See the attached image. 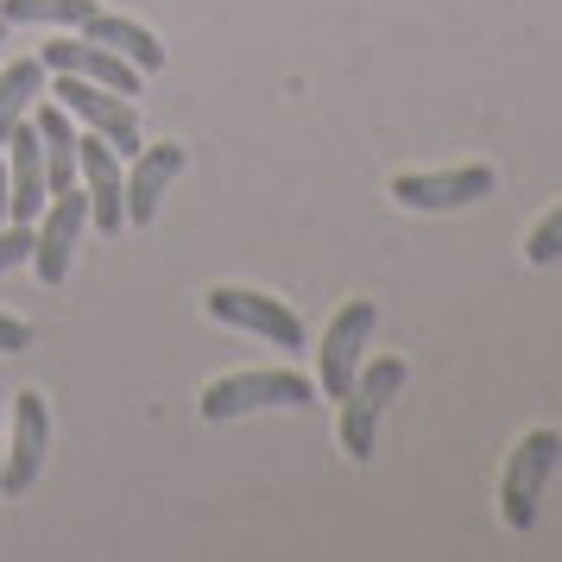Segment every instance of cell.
Instances as JSON below:
<instances>
[{
	"mask_svg": "<svg viewBox=\"0 0 562 562\" xmlns=\"http://www.w3.org/2000/svg\"><path fill=\"white\" fill-rule=\"evenodd\" d=\"M203 310L215 323H228V329H247V335H266L272 348H304V323H297V310L279 304V297H266V291H247V284H215L203 297Z\"/></svg>",
	"mask_w": 562,
	"mask_h": 562,
	"instance_id": "cell-6",
	"label": "cell"
},
{
	"mask_svg": "<svg viewBox=\"0 0 562 562\" xmlns=\"http://www.w3.org/2000/svg\"><path fill=\"white\" fill-rule=\"evenodd\" d=\"M405 392V360L398 355H380V360H360L355 385H348V398H341V449L355 461L373 456V436H380V417L385 405Z\"/></svg>",
	"mask_w": 562,
	"mask_h": 562,
	"instance_id": "cell-2",
	"label": "cell"
},
{
	"mask_svg": "<svg viewBox=\"0 0 562 562\" xmlns=\"http://www.w3.org/2000/svg\"><path fill=\"white\" fill-rule=\"evenodd\" d=\"M493 165H456V171H405V178H392V203L398 209H424V215H436V209H468L481 203V196H493Z\"/></svg>",
	"mask_w": 562,
	"mask_h": 562,
	"instance_id": "cell-11",
	"label": "cell"
},
{
	"mask_svg": "<svg viewBox=\"0 0 562 562\" xmlns=\"http://www.w3.org/2000/svg\"><path fill=\"white\" fill-rule=\"evenodd\" d=\"M32 348V323L20 316H0V355H26Z\"/></svg>",
	"mask_w": 562,
	"mask_h": 562,
	"instance_id": "cell-19",
	"label": "cell"
},
{
	"mask_svg": "<svg viewBox=\"0 0 562 562\" xmlns=\"http://www.w3.org/2000/svg\"><path fill=\"white\" fill-rule=\"evenodd\" d=\"M77 178H82V190H89V222L102 234L127 228V171H121V153H114L95 127L77 139Z\"/></svg>",
	"mask_w": 562,
	"mask_h": 562,
	"instance_id": "cell-10",
	"label": "cell"
},
{
	"mask_svg": "<svg viewBox=\"0 0 562 562\" xmlns=\"http://www.w3.org/2000/svg\"><path fill=\"white\" fill-rule=\"evenodd\" d=\"M272 405H316V380L284 373V367H259V373H228L203 392V424H234L247 411H272Z\"/></svg>",
	"mask_w": 562,
	"mask_h": 562,
	"instance_id": "cell-1",
	"label": "cell"
},
{
	"mask_svg": "<svg viewBox=\"0 0 562 562\" xmlns=\"http://www.w3.org/2000/svg\"><path fill=\"white\" fill-rule=\"evenodd\" d=\"M45 89H52L45 57H20V64H7V70H0V139H7L32 108L45 102Z\"/></svg>",
	"mask_w": 562,
	"mask_h": 562,
	"instance_id": "cell-15",
	"label": "cell"
},
{
	"mask_svg": "<svg viewBox=\"0 0 562 562\" xmlns=\"http://www.w3.org/2000/svg\"><path fill=\"white\" fill-rule=\"evenodd\" d=\"M82 38H95V45H108L114 57H127L139 77H158V70H165V45H158V32H146L139 20H121V13H102V7H95V13L82 20Z\"/></svg>",
	"mask_w": 562,
	"mask_h": 562,
	"instance_id": "cell-14",
	"label": "cell"
},
{
	"mask_svg": "<svg viewBox=\"0 0 562 562\" xmlns=\"http://www.w3.org/2000/svg\"><path fill=\"white\" fill-rule=\"evenodd\" d=\"M562 461V436L557 430H525L518 436V449L506 456V481H499V518H506L512 531H531L537 525V499H543V486L557 474Z\"/></svg>",
	"mask_w": 562,
	"mask_h": 562,
	"instance_id": "cell-3",
	"label": "cell"
},
{
	"mask_svg": "<svg viewBox=\"0 0 562 562\" xmlns=\"http://www.w3.org/2000/svg\"><path fill=\"white\" fill-rule=\"evenodd\" d=\"M52 95H57V108H70L77 121H89L121 158H133L139 146H146L139 114H133L127 95H114V89H102V82H82V77H52Z\"/></svg>",
	"mask_w": 562,
	"mask_h": 562,
	"instance_id": "cell-7",
	"label": "cell"
},
{
	"mask_svg": "<svg viewBox=\"0 0 562 562\" xmlns=\"http://www.w3.org/2000/svg\"><path fill=\"white\" fill-rule=\"evenodd\" d=\"M45 461H52V411L38 392H20L13 398V442L0 456V493L20 499L32 486L45 481Z\"/></svg>",
	"mask_w": 562,
	"mask_h": 562,
	"instance_id": "cell-5",
	"label": "cell"
},
{
	"mask_svg": "<svg viewBox=\"0 0 562 562\" xmlns=\"http://www.w3.org/2000/svg\"><path fill=\"white\" fill-rule=\"evenodd\" d=\"M525 259H531V266H557V259H562V203L550 209L531 234H525Z\"/></svg>",
	"mask_w": 562,
	"mask_h": 562,
	"instance_id": "cell-17",
	"label": "cell"
},
{
	"mask_svg": "<svg viewBox=\"0 0 562 562\" xmlns=\"http://www.w3.org/2000/svg\"><path fill=\"white\" fill-rule=\"evenodd\" d=\"M20 259H32V228L26 222H7V228H0V272L20 266Z\"/></svg>",
	"mask_w": 562,
	"mask_h": 562,
	"instance_id": "cell-18",
	"label": "cell"
},
{
	"mask_svg": "<svg viewBox=\"0 0 562 562\" xmlns=\"http://www.w3.org/2000/svg\"><path fill=\"white\" fill-rule=\"evenodd\" d=\"M0 158H7V222H38L45 203H52V178H45V146H38V127L32 114L0 139Z\"/></svg>",
	"mask_w": 562,
	"mask_h": 562,
	"instance_id": "cell-9",
	"label": "cell"
},
{
	"mask_svg": "<svg viewBox=\"0 0 562 562\" xmlns=\"http://www.w3.org/2000/svg\"><path fill=\"white\" fill-rule=\"evenodd\" d=\"M0 222H7V158H0Z\"/></svg>",
	"mask_w": 562,
	"mask_h": 562,
	"instance_id": "cell-20",
	"label": "cell"
},
{
	"mask_svg": "<svg viewBox=\"0 0 562 562\" xmlns=\"http://www.w3.org/2000/svg\"><path fill=\"white\" fill-rule=\"evenodd\" d=\"M82 228H89V190H57L52 203H45V215L32 222V272L45 284H64V272H70V259H77V240Z\"/></svg>",
	"mask_w": 562,
	"mask_h": 562,
	"instance_id": "cell-8",
	"label": "cell"
},
{
	"mask_svg": "<svg viewBox=\"0 0 562 562\" xmlns=\"http://www.w3.org/2000/svg\"><path fill=\"white\" fill-rule=\"evenodd\" d=\"M45 70L52 77H82V82H102V89H114V95H139V70H133L127 57H114L108 45H95V38H52L45 45Z\"/></svg>",
	"mask_w": 562,
	"mask_h": 562,
	"instance_id": "cell-13",
	"label": "cell"
},
{
	"mask_svg": "<svg viewBox=\"0 0 562 562\" xmlns=\"http://www.w3.org/2000/svg\"><path fill=\"white\" fill-rule=\"evenodd\" d=\"M95 13V0H0V26H52V32H82Z\"/></svg>",
	"mask_w": 562,
	"mask_h": 562,
	"instance_id": "cell-16",
	"label": "cell"
},
{
	"mask_svg": "<svg viewBox=\"0 0 562 562\" xmlns=\"http://www.w3.org/2000/svg\"><path fill=\"white\" fill-rule=\"evenodd\" d=\"M373 323H380L373 297H355V304H341L329 316L323 348H316V385H323V398H348L360 360H367V341H373Z\"/></svg>",
	"mask_w": 562,
	"mask_h": 562,
	"instance_id": "cell-4",
	"label": "cell"
},
{
	"mask_svg": "<svg viewBox=\"0 0 562 562\" xmlns=\"http://www.w3.org/2000/svg\"><path fill=\"white\" fill-rule=\"evenodd\" d=\"M183 165H190V153H183L178 139H153V146L133 153V165H127V222L133 228H153V215L165 209L171 183L183 178Z\"/></svg>",
	"mask_w": 562,
	"mask_h": 562,
	"instance_id": "cell-12",
	"label": "cell"
}]
</instances>
